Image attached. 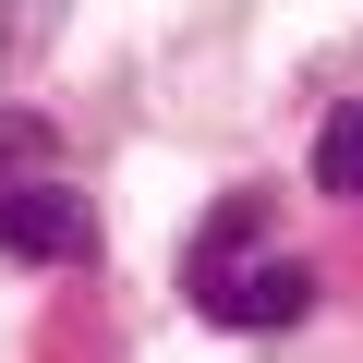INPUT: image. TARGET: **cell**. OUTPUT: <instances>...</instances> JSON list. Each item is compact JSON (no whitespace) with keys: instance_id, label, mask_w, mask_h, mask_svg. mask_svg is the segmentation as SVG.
Here are the masks:
<instances>
[{"instance_id":"6da1fadb","label":"cell","mask_w":363,"mask_h":363,"mask_svg":"<svg viewBox=\"0 0 363 363\" xmlns=\"http://www.w3.org/2000/svg\"><path fill=\"white\" fill-rule=\"evenodd\" d=\"M182 291H194V315H206V327H242V339H267V327H303V315H315V267L279 242L267 194H230V206L194 230Z\"/></svg>"},{"instance_id":"7a4b0ae2","label":"cell","mask_w":363,"mask_h":363,"mask_svg":"<svg viewBox=\"0 0 363 363\" xmlns=\"http://www.w3.org/2000/svg\"><path fill=\"white\" fill-rule=\"evenodd\" d=\"M0 255H25V267H85V255H97L85 182H73V169H13V182H0Z\"/></svg>"},{"instance_id":"3957f363","label":"cell","mask_w":363,"mask_h":363,"mask_svg":"<svg viewBox=\"0 0 363 363\" xmlns=\"http://www.w3.org/2000/svg\"><path fill=\"white\" fill-rule=\"evenodd\" d=\"M315 182H327V194H363V97H339L315 121Z\"/></svg>"},{"instance_id":"277c9868","label":"cell","mask_w":363,"mask_h":363,"mask_svg":"<svg viewBox=\"0 0 363 363\" xmlns=\"http://www.w3.org/2000/svg\"><path fill=\"white\" fill-rule=\"evenodd\" d=\"M13 169H61V133L37 109H0V182H13Z\"/></svg>"}]
</instances>
